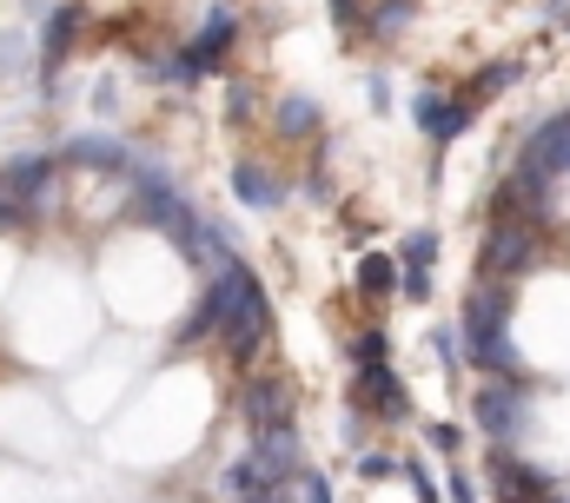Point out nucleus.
Here are the masks:
<instances>
[{"label": "nucleus", "instance_id": "2f4dec72", "mask_svg": "<svg viewBox=\"0 0 570 503\" xmlns=\"http://www.w3.org/2000/svg\"><path fill=\"white\" fill-rule=\"evenodd\" d=\"M226 120H233V126L253 120V87H246V80H239V87H226Z\"/></svg>", "mask_w": 570, "mask_h": 503}, {"label": "nucleus", "instance_id": "a878e982", "mask_svg": "<svg viewBox=\"0 0 570 503\" xmlns=\"http://www.w3.org/2000/svg\"><path fill=\"white\" fill-rule=\"evenodd\" d=\"M325 13H332V27H338V33H358V40H365L372 0H325Z\"/></svg>", "mask_w": 570, "mask_h": 503}, {"label": "nucleus", "instance_id": "7ed1b4c3", "mask_svg": "<svg viewBox=\"0 0 570 503\" xmlns=\"http://www.w3.org/2000/svg\"><path fill=\"white\" fill-rule=\"evenodd\" d=\"M471 424L491 444H518L524 424H531V377H484L471 391Z\"/></svg>", "mask_w": 570, "mask_h": 503}, {"label": "nucleus", "instance_id": "6ab92c4d", "mask_svg": "<svg viewBox=\"0 0 570 503\" xmlns=\"http://www.w3.org/2000/svg\"><path fill=\"white\" fill-rule=\"evenodd\" d=\"M352 278H358V298L365 305H392L405 272H399V251H358V272Z\"/></svg>", "mask_w": 570, "mask_h": 503}, {"label": "nucleus", "instance_id": "c756f323", "mask_svg": "<svg viewBox=\"0 0 570 503\" xmlns=\"http://www.w3.org/2000/svg\"><path fill=\"white\" fill-rule=\"evenodd\" d=\"M20 226H33V213L13 199V186H7V172H0V233H20Z\"/></svg>", "mask_w": 570, "mask_h": 503}, {"label": "nucleus", "instance_id": "c85d7f7f", "mask_svg": "<svg viewBox=\"0 0 570 503\" xmlns=\"http://www.w3.org/2000/svg\"><path fill=\"white\" fill-rule=\"evenodd\" d=\"M292 503H332V477L298 471V477H292Z\"/></svg>", "mask_w": 570, "mask_h": 503}, {"label": "nucleus", "instance_id": "cd10ccee", "mask_svg": "<svg viewBox=\"0 0 570 503\" xmlns=\"http://www.w3.org/2000/svg\"><path fill=\"white\" fill-rule=\"evenodd\" d=\"M358 477L365 484H385V477H399V457L392 451H358Z\"/></svg>", "mask_w": 570, "mask_h": 503}, {"label": "nucleus", "instance_id": "423d86ee", "mask_svg": "<svg viewBox=\"0 0 570 503\" xmlns=\"http://www.w3.org/2000/svg\"><path fill=\"white\" fill-rule=\"evenodd\" d=\"M266 345H273V292L259 285V292H253V298L239 305V318L226 325V338H219V352H226V365H233V372H253Z\"/></svg>", "mask_w": 570, "mask_h": 503}, {"label": "nucleus", "instance_id": "dca6fc26", "mask_svg": "<svg viewBox=\"0 0 570 503\" xmlns=\"http://www.w3.org/2000/svg\"><path fill=\"white\" fill-rule=\"evenodd\" d=\"M173 246H179V258H193V265H206V278H213V272H226V265L239 258V251H233V239H226V233H219L213 219H199V206L186 213V226L173 233Z\"/></svg>", "mask_w": 570, "mask_h": 503}, {"label": "nucleus", "instance_id": "a211bd4d", "mask_svg": "<svg viewBox=\"0 0 570 503\" xmlns=\"http://www.w3.org/2000/svg\"><path fill=\"white\" fill-rule=\"evenodd\" d=\"M60 159H67V166H100V172H127V166H134V152H127L114 132H73V139L60 146Z\"/></svg>", "mask_w": 570, "mask_h": 503}, {"label": "nucleus", "instance_id": "9b49d317", "mask_svg": "<svg viewBox=\"0 0 570 503\" xmlns=\"http://www.w3.org/2000/svg\"><path fill=\"white\" fill-rule=\"evenodd\" d=\"M412 120L425 132L431 146H451V139H464L471 120H478V107L464 100V93H444V87H419L412 93Z\"/></svg>", "mask_w": 570, "mask_h": 503}, {"label": "nucleus", "instance_id": "f704fd0d", "mask_svg": "<svg viewBox=\"0 0 570 503\" xmlns=\"http://www.w3.org/2000/svg\"><path fill=\"white\" fill-rule=\"evenodd\" d=\"M365 93H372V107H379V114L392 107V87H385V73H372V80H365Z\"/></svg>", "mask_w": 570, "mask_h": 503}, {"label": "nucleus", "instance_id": "0eeeda50", "mask_svg": "<svg viewBox=\"0 0 570 503\" xmlns=\"http://www.w3.org/2000/svg\"><path fill=\"white\" fill-rule=\"evenodd\" d=\"M233 411H239V424H246V431H273V424H292L298 391H292L279 372H246L239 397H233Z\"/></svg>", "mask_w": 570, "mask_h": 503}, {"label": "nucleus", "instance_id": "bb28decb", "mask_svg": "<svg viewBox=\"0 0 570 503\" xmlns=\"http://www.w3.org/2000/svg\"><path fill=\"white\" fill-rule=\"evenodd\" d=\"M399 477L412 484V497H419V503H444V491H438V477L425 471V457H399Z\"/></svg>", "mask_w": 570, "mask_h": 503}, {"label": "nucleus", "instance_id": "f257e3e1", "mask_svg": "<svg viewBox=\"0 0 570 503\" xmlns=\"http://www.w3.org/2000/svg\"><path fill=\"white\" fill-rule=\"evenodd\" d=\"M511 285L498 278H478L464 292V312H458V332H464V365H478L484 377H524V352L511 345Z\"/></svg>", "mask_w": 570, "mask_h": 503}, {"label": "nucleus", "instance_id": "393cba45", "mask_svg": "<svg viewBox=\"0 0 570 503\" xmlns=\"http://www.w3.org/2000/svg\"><path fill=\"white\" fill-rule=\"evenodd\" d=\"M431 358H438L444 372H464V332H458V325H438V332H431Z\"/></svg>", "mask_w": 570, "mask_h": 503}, {"label": "nucleus", "instance_id": "4468645a", "mask_svg": "<svg viewBox=\"0 0 570 503\" xmlns=\"http://www.w3.org/2000/svg\"><path fill=\"white\" fill-rule=\"evenodd\" d=\"M80 33H87V7L80 0H60L53 13H47V27H40V80H53L67 60H73V47H80Z\"/></svg>", "mask_w": 570, "mask_h": 503}, {"label": "nucleus", "instance_id": "aec40b11", "mask_svg": "<svg viewBox=\"0 0 570 503\" xmlns=\"http://www.w3.org/2000/svg\"><path fill=\"white\" fill-rule=\"evenodd\" d=\"M318 120H325V114H318L312 93H279V107H273V132H279V139H312Z\"/></svg>", "mask_w": 570, "mask_h": 503}, {"label": "nucleus", "instance_id": "20e7f679", "mask_svg": "<svg viewBox=\"0 0 570 503\" xmlns=\"http://www.w3.org/2000/svg\"><path fill=\"white\" fill-rule=\"evenodd\" d=\"M544 258V226H524V219H491L484 226V246H478V278H524L531 265Z\"/></svg>", "mask_w": 570, "mask_h": 503}, {"label": "nucleus", "instance_id": "f03ea898", "mask_svg": "<svg viewBox=\"0 0 570 503\" xmlns=\"http://www.w3.org/2000/svg\"><path fill=\"white\" fill-rule=\"evenodd\" d=\"M259 285H266V278H259L246 258H233L226 272H213V278H206V292L193 298L186 325L173 332V352H193V345H219V338H226V325L239 318V305H246Z\"/></svg>", "mask_w": 570, "mask_h": 503}, {"label": "nucleus", "instance_id": "6e6552de", "mask_svg": "<svg viewBox=\"0 0 570 503\" xmlns=\"http://www.w3.org/2000/svg\"><path fill=\"white\" fill-rule=\"evenodd\" d=\"M551 179L544 172H531V166H511L504 179H498V193H491V219H524V226H544L551 219Z\"/></svg>", "mask_w": 570, "mask_h": 503}, {"label": "nucleus", "instance_id": "412c9836", "mask_svg": "<svg viewBox=\"0 0 570 503\" xmlns=\"http://www.w3.org/2000/svg\"><path fill=\"white\" fill-rule=\"evenodd\" d=\"M412 20H419V0H372L365 40H399V33H405Z\"/></svg>", "mask_w": 570, "mask_h": 503}, {"label": "nucleus", "instance_id": "f8f14e48", "mask_svg": "<svg viewBox=\"0 0 570 503\" xmlns=\"http://www.w3.org/2000/svg\"><path fill=\"white\" fill-rule=\"evenodd\" d=\"M0 172H7L13 199H20L33 219H40V213L53 206V193H60V152H20V159H7Z\"/></svg>", "mask_w": 570, "mask_h": 503}, {"label": "nucleus", "instance_id": "f3484780", "mask_svg": "<svg viewBox=\"0 0 570 503\" xmlns=\"http://www.w3.org/2000/svg\"><path fill=\"white\" fill-rule=\"evenodd\" d=\"M233 199L253 206V213H273V206H285V186H279L273 166H259V159H233Z\"/></svg>", "mask_w": 570, "mask_h": 503}, {"label": "nucleus", "instance_id": "7c9ffc66", "mask_svg": "<svg viewBox=\"0 0 570 503\" xmlns=\"http://www.w3.org/2000/svg\"><path fill=\"white\" fill-rule=\"evenodd\" d=\"M425 444L438 457H458V451H464V431H458V424H425Z\"/></svg>", "mask_w": 570, "mask_h": 503}, {"label": "nucleus", "instance_id": "473e14b6", "mask_svg": "<svg viewBox=\"0 0 570 503\" xmlns=\"http://www.w3.org/2000/svg\"><path fill=\"white\" fill-rule=\"evenodd\" d=\"M399 298L425 305V298H431V272H405V278H399Z\"/></svg>", "mask_w": 570, "mask_h": 503}, {"label": "nucleus", "instance_id": "39448f33", "mask_svg": "<svg viewBox=\"0 0 570 503\" xmlns=\"http://www.w3.org/2000/svg\"><path fill=\"white\" fill-rule=\"evenodd\" d=\"M484 484H491V497L498 503H564L558 477L538 471V464H524L511 444H491V457H484Z\"/></svg>", "mask_w": 570, "mask_h": 503}, {"label": "nucleus", "instance_id": "b1692460", "mask_svg": "<svg viewBox=\"0 0 570 503\" xmlns=\"http://www.w3.org/2000/svg\"><path fill=\"white\" fill-rule=\"evenodd\" d=\"M431 265H438V233L431 226H412L399 239V272H431Z\"/></svg>", "mask_w": 570, "mask_h": 503}, {"label": "nucleus", "instance_id": "ddd939ff", "mask_svg": "<svg viewBox=\"0 0 570 503\" xmlns=\"http://www.w3.org/2000/svg\"><path fill=\"white\" fill-rule=\"evenodd\" d=\"M518 166H531V172H544L551 186L570 179V114H551V120H538L524 132V152H518Z\"/></svg>", "mask_w": 570, "mask_h": 503}, {"label": "nucleus", "instance_id": "4be33fe9", "mask_svg": "<svg viewBox=\"0 0 570 503\" xmlns=\"http://www.w3.org/2000/svg\"><path fill=\"white\" fill-rule=\"evenodd\" d=\"M518 73H524L518 60H491V67H478V73H471V87H464V100H471V107H484V100H498L504 87H518Z\"/></svg>", "mask_w": 570, "mask_h": 503}, {"label": "nucleus", "instance_id": "2eb2a0df", "mask_svg": "<svg viewBox=\"0 0 570 503\" xmlns=\"http://www.w3.org/2000/svg\"><path fill=\"white\" fill-rule=\"evenodd\" d=\"M233 40H239V7H233V0H213L206 20H199V33L186 40V53H193L199 73H219L226 53H233Z\"/></svg>", "mask_w": 570, "mask_h": 503}, {"label": "nucleus", "instance_id": "9d476101", "mask_svg": "<svg viewBox=\"0 0 570 503\" xmlns=\"http://www.w3.org/2000/svg\"><path fill=\"white\" fill-rule=\"evenodd\" d=\"M246 464H253V477H259V484H292V477L305 471V437H298V424L253 431V451H246Z\"/></svg>", "mask_w": 570, "mask_h": 503}, {"label": "nucleus", "instance_id": "1a4fd4ad", "mask_svg": "<svg viewBox=\"0 0 570 503\" xmlns=\"http://www.w3.org/2000/svg\"><path fill=\"white\" fill-rule=\"evenodd\" d=\"M352 411H365L372 424H405L412 417V391L392 365H365L352 372Z\"/></svg>", "mask_w": 570, "mask_h": 503}, {"label": "nucleus", "instance_id": "72a5a7b5", "mask_svg": "<svg viewBox=\"0 0 570 503\" xmlns=\"http://www.w3.org/2000/svg\"><path fill=\"white\" fill-rule=\"evenodd\" d=\"M444 497L451 503H478V484H471L464 471H451V477H444Z\"/></svg>", "mask_w": 570, "mask_h": 503}, {"label": "nucleus", "instance_id": "5701e85b", "mask_svg": "<svg viewBox=\"0 0 570 503\" xmlns=\"http://www.w3.org/2000/svg\"><path fill=\"white\" fill-rule=\"evenodd\" d=\"M345 358H352V372H365V365H392V338H385V325L352 332V338H345Z\"/></svg>", "mask_w": 570, "mask_h": 503}]
</instances>
